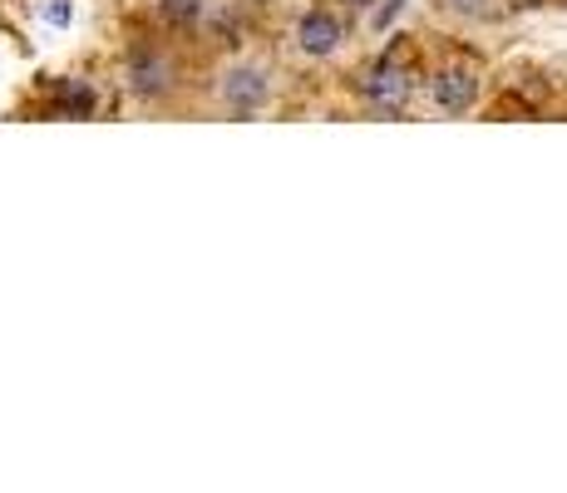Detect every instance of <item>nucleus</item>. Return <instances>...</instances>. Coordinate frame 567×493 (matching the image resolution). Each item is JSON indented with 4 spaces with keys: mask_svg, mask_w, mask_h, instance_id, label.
I'll return each instance as SVG.
<instances>
[{
    "mask_svg": "<svg viewBox=\"0 0 567 493\" xmlns=\"http://www.w3.org/2000/svg\"><path fill=\"white\" fill-rule=\"evenodd\" d=\"M400 10H405V0H390V6H385V10H380V16H375V30H385L390 20L400 16Z\"/></svg>",
    "mask_w": 567,
    "mask_h": 493,
    "instance_id": "6e6552de",
    "label": "nucleus"
},
{
    "mask_svg": "<svg viewBox=\"0 0 567 493\" xmlns=\"http://www.w3.org/2000/svg\"><path fill=\"white\" fill-rule=\"evenodd\" d=\"M430 99L444 109V114H468L478 99V74L464 70V64H450V70H440L430 80Z\"/></svg>",
    "mask_w": 567,
    "mask_h": 493,
    "instance_id": "f03ea898",
    "label": "nucleus"
},
{
    "mask_svg": "<svg viewBox=\"0 0 567 493\" xmlns=\"http://www.w3.org/2000/svg\"><path fill=\"white\" fill-rule=\"evenodd\" d=\"M267 94H271V80L257 64H237V70L223 74V99L233 109H257V104H267Z\"/></svg>",
    "mask_w": 567,
    "mask_h": 493,
    "instance_id": "7ed1b4c3",
    "label": "nucleus"
},
{
    "mask_svg": "<svg viewBox=\"0 0 567 493\" xmlns=\"http://www.w3.org/2000/svg\"><path fill=\"white\" fill-rule=\"evenodd\" d=\"M163 20H173V25H193V20L203 16V0H158Z\"/></svg>",
    "mask_w": 567,
    "mask_h": 493,
    "instance_id": "423d86ee",
    "label": "nucleus"
},
{
    "mask_svg": "<svg viewBox=\"0 0 567 493\" xmlns=\"http://www.w3.org/2000/svg\"><path fill=\"white\" fill-rule=\"evenodd\" d=\"M297 45L307 50V54H331L336 45H341V20L336 16H326V10H311V16H301V25H297Z\"/></svg>",
    "mask_w": 567,
    "mask_h": 493,
    "instance_id": "20e7f679",
    "label": "nucleus"
},
{
    "mask_svg": "<svg viewBox=\"0 0 567 493\" xmlns=\"http://www.w3.org/2000/svg\"><path fill=\"white\" fill-rule=\"evenodd\" d=\"M45 20H50V25H70V20H74V6H70V0H50V6H45Z\"/></svg>",
    "mask_w": 567,
    "mask_h": 493,
    "instance_id": "0eeeda50",
    "label": "nucleus"
},
{
    "mask_svg": "<svg viewBox=\"0 0 567 493\" xmlns=\"http://www.w3.org/2000/svg\"><path fill=\"white\" fill-rule=\"evenodd\" d=\"M128 84H134V94H163L168 90V64L158 60V54H134V64H128Z\"/></svg>",
    "mask_w": 567,
    "mask_h": 493,
    "instance_id": "39448f33",
    "label": "nucleus"
},
{
    "mask_svg": "<svg viewBox=\"0 0 567 493\" xmlns=\"http://www.w3.org/2000/svg\"><path fill=\"white\" fill-rule=\"evenodd\" d=\"M355 6H370V0H355Z\"/></svg>",
    "mask_w": 567,
    "mask_h": 493,
    "instance_id": "1a4fd4ad",
    "label": "nucleus"
},
{
    "mask_svg": "<svg viewBox=\"0 0 567 493\" xmlns=\"http://www.w3.org/2000/svg\"><path fill=\"white\" fill-rule=\"evenodd\" d=\"M410 90H414V84H410V70H405V64H395V60H380L375 70H370L365 80H361V94H365L375 109H385V114H400V109L410 104Z\"/></svg>",
    "mask_w": 567,
    "mask_h": 493,
    "instance_id": "f257e3e1",
    "label": "nucleus"
}]
</instances>
